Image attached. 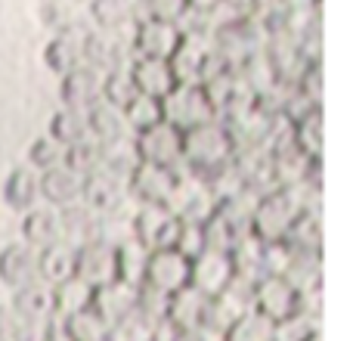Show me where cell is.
<instances>
[{
    "mask_svg": "<svg viewBox=\"0 0 353 341\" xmlns=\"http://www.w3.org/2000/svg\"><path fill=\"white\" fill-rule=\"evenodd\" d=\"M87 121H90V137H97L99 143H112L121 140V137H134L124 121V112L118 106H109L99 99L90 112H87Z\"/></svg>",
    "mask_w": 353,
    "mask_h": 341,
    "instance_id": "f546056e",
    "label": "cell"
},
{
    "mask_svg": "<svg viewBox=\"0 0 353 341\" xmlns=\"http://www.w3.org/2000/svg\"><path fill=\"white\" fill-rule=\"evenodd\" d=\"M288 242L298 251H316L323 255V226H319V214H301L298 224L288 233Z\"/></svg>",
    "mask_w": 353,
    "mask_h": 341,
    "instance_id": "ee69618b",
    "label": "cell"
},
{
    "mask_svg": "<svg viewBox=\"0 0 353 341\" xmlns=\"http://www.w3.org/2000/svg\"><path fill=\"white\" fill-rule=\"evenodd\" d=\"M180 220L168 205H137L134 211V236L137 242H143L149 251L171 249Z\"/></svg>",
    "mask_w": 353,
    "mask_h": 341,
    "instance_id": "ba28073f",
    "label": "cell"
},
{
    "mask_svg": "<svg viewBox=\"0 0 353 341\" xmlns=\"http://www.w3.org/2000/svg\"><path fill=\"white\" fill-rule=\"evenodd\" d=\"M134 97H137V87H134V78H130V68H115V72L103 75V103L124 109Z\"/></svg>",
    "mask_w": 353,
    "mask_h": 341,
    "instance_id": "7bdbcfd3",
    "label": "cell"
},
{
    "mask_svg": "<svg viewBox=\"0 0 353 341\" xmlns=\"http://www.w3.org/2000/svg\"><path fill=\"white\" fill-rule=\"evenodd\" d=\"M59 97H62V106L90 112L93 106L103 99V72L93 68L90 62L65 72L62 75V84H59Z\"/></svg>",
    "mask_w": 353,
    "mask_h": 341,
    "instance_id": "2e32d148",
    "label": "cell"
},
{
    "mask_svg": "<svg viewBox=\"0 0 353 341\" xmlns=\"http://www.w3.org/2000/svg\"><path fill=\"white\" fill-rule=\"evenodd\" d=\"M90 304L97 307L105 323L115 326L137 311V286H130V282H124V280H112V282H105V286L93 289Z\"/></svg>",
    "mask_w": 353,
    "mask_h": 341,
    "instance_id": "d6986e66",
    "label": "cell"
},
{
    "mask_svg": "<svg viewBox=\"0 0 353 341\" xmlns=\"http://www.w3.org/2000/svg\"><path fill=\"white\" fill-rule=\"evenodd\" d=\"M294 146L313 159H323V109H313L294 121Z\"/></svg>",
    "mask_w": 353,
    "mask_h": 341,
    "instance_id": "74e56055",
    "label": "cell"
},
{
    "mask_svg": "<svg viewBox=\"0 0 353 341\" xmlns=\"http://www.w3.org/2000/svg\"><path fill=\"white\" fill-rule=\"evenodd\" d=\"M56 214H59V230H62V239H65L68 245H84L90 242V239H97V224H99V211L97 208H90L84 199H74L68 202V205L56 208Z\"/></svg>",
    "mask_w": 353,
    "mask_h": 341,
    "instance_id": "ffe728a7",
    "label": "cell"
},
{
    "mask_svg": "<svg viewBox=\"0 0 353 341\" xmlns=\"http://www.w3.org/2000/svg\"><path fill=\"white\" fill-rule=\"evenodd\" d=\"M37 276V251L25 242H12L6 249H0V282L6 289H19Z\"/></svg>",
    "mask_w": 353,
    "mask_h": 341,
    "instance_id": "603a6c76",
    "label": "cell"
},
{
    "mask_svg": "<svg viewBox=\"0 0 353 341\" xmlns=\"http://www.w3.org/2000/svg\"><path fill=\"white\" fill-rule=\"evenodd\" d=\"M0 341H19V317L12 307L0 304Z\"/></svg>",
    "mask_w": 353,
    "mask_h": 341,
    "instance_id": "681fc988",
    "label": "cell"
},
{
    "mask_svg": "<svg viewBox=\"0 0 353 341\" xmlns=\"http://www.w3.org/2000/svg\"><path fill=\"white\" fill-rule=\"evenodd\" d=\"M205 311H208V295H201L199 289H192V286H183L168 298L165 320L174 329H192V326H201Z\"/></svg>",
    "mask_w": 353,
    "mask_h": 341,
    "instance_id": "4316f807",
    "label": "cell"
},
{
    "mask_svg": "<svg viewBox=\"0 0 353 341\" xmlns=\"http://www.w3.org/2000/svg\"><path fill=\"white\" fill-rule=\"evenodd\" d=\"M97 239L105 245H112V249H121L124 242L137 239L134 236V211H130V208H118V211L99 214Z\"/></svg>",
    "mask_w": 353,
    "mask_h": 341,
    "instance_id": "e575fe53",
    "label": "cell"
},
{
    "mask_svg": "<svg viewBox=\"0 0 353 341\" xmlns=\"http://www.w3.org/2000/svg\"><path fill=\"white\" fill-rule=\"evenodd\" d=\"M149 286L161 289V292L174 295L176 289L189 286V257L180 255L174 249H159V251H149V264H146V280Z\"/></svg>",
    "mask_w": 353,
    "mask_h": 341,
    "instance_id": "e0dca14e",
    "label": "cell"
},
{
    "mask_svg": "<svg viewBox=\"0 0 353 341\" xmlns=\"http://www.w3.org/2000/svg\"><path fill=\"white\" fill-rule=\"evenodd\" d=\"M81 189H84V174L68 168L65 162L41 174V202H47L50 208H62L81 199Z\"/></svg>",
    "mask_w": 353,
    "mask_h": 341,
    "instance_id": "7402d4cb",
    "label": "cell"
},
{
    "mask_svg": "<svg viewBox=\"0 0 353 341\" xmlns=\"http://www.w3.org/2000/svg\"><path fill=\"white\" fill-rule=\"evenodd\" d=\"M186 10V0H140V16L165 19V22H180V16Z\"/></svg>",
    "mask_w": 353,
    "mask_h": 341,
    "instance_id": "c3c4849f",
    "label": "cell"
},
{
    "mask_svg": "<svg viewBox=\"0 0 353 341\" xmlns=\"http://www.w3.org/2000/svg\"><path fill=\"white\" fill-rule=\"evenodd\" d=\"M232 276H236V267H232L230 251L205 249L201 255H195L192 261H189V286L199 289L208 298L223 292Z\"/></svg>",
    "mask_w": 353,
    "mask_h": 341,
    "instance_id": "8fae6325",
    "label": "cell"
},
{
    "mask_svg": "<svg viewBox=\"0 0 353 341\" xmlns=\"http://www.w3.org/2000/svg\"><path fill=\"white\" fill-rule=\"evenodd\" d=\"M90 301H93V286H87L78 276H68V280L53 286V320H65L68 313L87 307Z\"/></svg>",
    "mask_w": 353,
    "mask_h": 341,
    "instance_id": "d6a6232c",
    "label": "cell"
},
{
    "mask_svg": "<svg viewBox=\"0 0 353 341\" xmlns=\"http://www.w3.org/2000/svg\"><path fill=\"white\" fill-rule=\"evenodd\" d=\"M174 249L180 255H186L192 261L195 255L205 251V230L201 224H189V220H180V230H176V239H174Z\"/></svg>",
    "mask_w": 353,
    "mask_h": 341,
    "instance_id": "7dc6e473",
    "label": "cell"
},
{
    "mask_svg": "<svg viewBox=\"0 0 353 341\" xmlns=\"http://www.w3.org/2000/svg\"><path fill=\"white\" fill-rule=\"evenodd\" d=\"M74 276L84 280L87 286L99 289L105 282L118 280V257L115 249L99 239H90V242L78 245V257H74Z\"/></svg>",
    "mask_w": 353,
    "mask_h": 341,
    "instance_id": "9a60e30c",
    "label": "cell"
},
{
    "mask_svg": "<svg viewBox=\"0 0 353 341\" xmlns=\"http://www.w3.org/2000/svg\"><path fill=\"white\" fill-rule=\"evenodd\" d=\"M140 165L137 159V146H134V137H121V140H112L103 143V165L105 170H115L121 177H130V170Z\"/></svg>",
    "mask_w": 353,
    "mask_h": 341,
    "instance_id": "ab89813d",
    "label": "cell"
},
{
    "mask_svg": "<svg viewBox=\"0 0 353 341\" xmlns=\"http://www.w3.org/2000/svg\"><path fill=\"white\" fill-rule=\"evenodd\" d=\"M134 146H137V159L140 162L176 168L180 165V153H183V130H176L174 124H168L165 118H161V121L137 130Z\"/></svg>",
    "mask_w": 353,
    "mask_h": 341,
    "instance_id": "52a82bcc",
    "label": "cell"
},
{
    "mask_svg": "<svg viewBox=\"0 0 353 341\" xmlns=\"http://www.w3.org/2000/svg\"><path fill=\"white\" fill-rule=\"evenodd\" d=\"M165 205L176 214V220L205 224L214 214V208H217V199H214L211 186L205 183V177L176 165V183L171 189V199H168Z\"/></svg>",
    "mask_w": 353,
    "mask_h": 341,
    "instance_id": "277c9868",
    "label": "cell"
},
{
    "mask_svg": "<svg viewBox=\"0 0 353 341\" xmlns=\"http://www.w3.org/2000/svg\"><path fill=\"white\" fill-rule=\"evenodd\" d=\"M134 25L130 28H97L87 35L84 59L99 72H115V68H130L134 62Z\"/></svg>",
    "mask_w": 353,
    "mask_h": 341,
    "instance_id": "8992f818",
    "label": "cell"
},
{
    "mask_svg": "<svg viewBox=\"0 0 353 341\" xmlns=\"http://www.w3.org/2000/svg\"><path fill=\"white\" fill-rule=\"evenodd\" d=\"M19 230H22V242L31 245L34 251L47 249V245H53V242L62 239L56 208L34 205V208H28V211H22V224H19Z\"/></svg>",
    "mask_w": 353,
    "mask_h": 341,
    "instance_id": "d4e9b609",
    "label": "cell"
},
{
    "mask_svg": "<svg viewBox=\"0 0 353 341\" xmlns=\"http://www.w3.org/2000/svg\"><path fill=\"white\" fill-rule=\"evenodd\" d=\"M62 162H65V146H62L59 140H53L50 134L37 137V140L28 146V153H25V165L31 170H37V174L62 165Z\"/></svg>",
    "mask_w": 353,
    "mask_h": 341,
    "instance_id": "f35d334b",
    "label": "cell"
},
{
    "mask_svg": "<svg viewBox=\"0 0 353 341\" xmlns=\"http://www.w3.org/2000/svg\"><path fill=\"white\" fill-rule=\"evenodd\" d=\"M12 313L19 320H50L53 317V286L43 280H31L12 289Z\"/></svg>",
    "mask_w": 353,
    "mask_h": 341,
    "instance_id": "484cf974",
    "label": "cell"
},
{
    "mask_svg": "<svg viewBox=\"0 0 353 341\" xmlns=\"http://www.w3.org/2000/svg\"><path fill=\"white\" fill-rule=\"evenodd\" d=\"M270 165H273L276 186H298V183H307V180L319 183V159L307 155L304 149H298V146L273 153L270 155Z\"/></svg>",
    "mask_w": 353,
    "mask_h": 341,
    "instance_id": "ac0fdd59",
    "label": "cell"
},
{
    "mask_svg": "<svg viewBox=\"0 0 353 341\" xmlns=\"http://www.w3.org/2000/svg\"><path fill=\"white\" fill-rule=\"evenodd\" d=\"M72 6H90V0H68Z\"/></svg>",
    "mask_w": 353,
    "mask_h": 341,
    "instance_id": "db71d44e",
    "label": "cell"
},
{
    "mask_svg": "<svg viewBox=\"0 0 353 341\" xmlns=\"http://www.w3.org/2000/svg\"><path fill=\"white\" fill-rule=\"evenodd\" d=\"M298 298H301V292L285 276L267 273L254 282V311L263 313L267 320H273V323L298 313Z\"/></svg>",
    "mask_w": 353,
    "mask_h": 341,
    "instance_id": "7c38bea8",
    "label": "cell"
},
{
    "mask_svg": "<svg viewBox=\"0 0 353 341\" xmlns=\"http://www.w3.org/2000/svg\"><path fill=\"white\" fill-rule=\"evenodd\" d=\"M47 134L53 140H59L62 146H72V143L84 140L90 134V121H87V112L81 109H72V106H62L50 115V124H47Z\"/></svg>",
    "mask_w": 353,
    "mask_h": 341,
    "instance_id": "1f68e13d",
    "label": "cell"
},
{
    "mask_svg": "<svg viewBox=\"0 0 353 341\" xmlns=\"http://www.w3.org/2000/svg\"><path fill=\"white\" fill-rule=\"evenodd\" d=\"M121 112H124V121H128L130 134H137V130H143V128H149V124L161 121V99L146 97V93H137V97L130 99Z\"/></svg>",
    "mask_w": 353,
    "mask_h": 341,
    "instance_id": "b9f144b4",
    "label": "cell"
},
{
    "mask_svg": "<svg viewBox=\"0 0 353 341\" xmlns=\"http://www.w3.org/2000/svg\"><path fill=\"white\" fill-rule=\"evenodd\" d=\"M97 28H130L140 19V0H90Z\"/></svg>",
    "mask_w": 353,
    "mask_h": 341,
    "instance_id": "4dcf8cb0",
    "label": "cell"
},
{
    "mask_svg": "<svg viewBox=\"0 0 353 341\" xmlns=\"http://www.w3.org/2000/svg\"><path fill=\"white\" fill-rule=\"evenodd\" d=\"M59 323H62V329L72 335V341H105L109 338V329H112V326L99 317V311L93 304L68 313V317L59 320Z\"/></svg>",
    "mask_w": 353,
    "mask_h": 341,
    "instance_id": "836d02e7",
    "label": "cell"
},
{
    "mask_svg": "<svg viewBox=\"0 0 353 341\" xmlns=\"http://www.w3.org/2000/svg\"><path fill=\"white\" fill-rule=\"evenodd\" d=\"M319 332V320L307 317V313H292V317L273 323V341H307Z\"/></svg>",
    "mask_w": 353,
    "mask_h": 341,
    "instance_id": "f6af8a7d",
    "label": "cell"
},
{
    "mask_svg": "<svg viewBox=\"0 0 353 341\" xmlns=\"http://www.w3.org/2000/svg\"><path fill=\"white\" fill-rule=\"evenodd\" d=\"M189 3V10H199V12H205V10H211V6H217L220 0H186Z\"/></svg>",
    "mask_w": 353,
    "mask_h": 341,
    "instance_id": "f5cc1de1",
    "label": "cell"
},
{
    "mask_svg": "<svg viewBox=\"0 0 353 341\" xmlns=\"http://www.w3.org/2000/svg\"><path fill=\"white\" fill-rule=\"evenodd\" d=\"M223 341H273V320H267L257 311H248L226 329Z\"/></svg>",
    "mask_w": 353,
    "mask_h": 341,
    "instance_id": "8d00e7d4",
    "label": "cell"
},
{
    "mask_svg": "<svg viewBox=\"0 0 353 341\" xmlns=\"http://www.w3.org/2000/svg\"><path fill=\"white\" fill-rule=\"evenodd\" d=\"M37 16H41V25L50 31V35H56V31H62V28L78 22V16H74L68 0H41Z\"/></svg>",
    "mask_w": 353,
    "mask_h": 341,
    "instance_id": "bcb514c9",
    "label": "cell"
},
{
    "mask_svg": "<svg viewBox=\"0 0 353 341\" xmlns=\"http://www.w3.org/2000/svg\"><path fill=\"white\" fill-rule=\"evenodd\" d=\"M301 214H304V208H301V199L294 195V189L273 186L267 193H261V199H257L251 233L261 242H279V239H288V233L298 224Z\"/></svg>",
    "mask_w": 353,
    "mask_h": 341,
    "instance_id": "7a4b0ae2",
    "label": "cell"
},
{
    "mask_svg": "<svg viewBox=\"0 0 353 341\" xmlns=\"http://www.w3.org/2000/svg\"><path fill=\"white\" fill-rule=\"evenodd\" d=\"M130 35H134V53L152 56V59H171L183 37L176 22H165V19H152V16L137 19Z\"/></svg>",
    "mask_w": 353,
    "mask_h": 341,
    "instance_id": "30bf717a",
    "label": "cell"
},
{
    "mask_svg": "<svg viewBox=\"0 0 353 341\" xmlns=\"http://www.w3.org/2000/svg\"><path fill=\"white\" fill-rule=\"evenodd\" d=\"M87 35H90V31H87L81 22H74V25H68V28L56 31V35L47 41V47H43V62H47L50 72H56L62 78L65 72L84 66V62H87L84 59Z\"/></svg>",
    "mask_w": 353,
    "mask_h": 341,
    "instance_id": "4fadbf2b",
    "label": "cell"
},
{
    "mask_svg": "<svg viewBox=\"0 0 353 341\" xmlns=\"http://www.w3.org/2000/svg\"><path fill=\"white\" fill-rule=\"evenodd\" d=\"M0 195H3L10 211H16V214L28 211V208H34L37 202H41V174L31 170L28 165L12 168L10 174H6Z\"/></svg>",
    "mask_w": 353,
    "mask_h": 341,
    "instance_id": "cb8c5ba5",
    "label": "cell"
},
{
    "mask_svg": "<svg viewBox=\"0 0 353 341\" xmlns=\"http://www.w3.org/2000/svg\"><path fill=\"white\" fill-rule=\"evenodd\" d=\"M118 257V280L130 282V286H140L146 280V264H149V249L137 239L124 242L121 249H115Z\"/></svg>",
    "mask_w": 353,
    "mask_h": 341,
    "instance_id": "d590c367",
    "label": "cell"
},
{
    "mask_svg": "<svg viewBox=\"0 0 353 341\" xmlns=\"http://www.w3.org/2000/svg\"><path fill=\"white\" fill-rule=\"evenodd\" d=\"M236 153L230 130L220 118H211L205 124L183 130V153H180V168L195 170V174H208V170L226 165Z\"/></svg>",
    "mask_w": 353,
    "mask_h": 341,
    "instance_id": "6da1fadb",
    "label": "cell"
},
{
    "mask_svg": "<svg viewBox=\"0 0 353 341\" xmlns=\"http://www.w3.org/2000/svg\"><path fill=\"white\" fill-rule=\"evenodd\" d=\"M257 199H261V193L242 186V189H236V193H230L226 199H220L214 211H217L220 217L226 220V224L236 226L239 233H251V217H254Z\"/></svg>",
    "mask_w": 353,
    "mask_h": 341,
    "instance_id": "f1b7e54d",
    "label": "cell"
},
{
    "mask_svg": "<svg viewBox=\"0 0 353 341\" xmlns=\"http://www.w3.org/2000/svg\"><path fill=\"white\" fill-rule=\"evenodd\" d=\"M285 10H310V6H316L319 0H279Z\"/></svg>",
    "mask_w": 353,
    "mask_h": 341,
    "instance_id": "816d5d0a",
    "label": "cell"
},
{
    "mask_svg": "<svg viewBox=\"0 0 353 341\" xmlns=\"http://www.w3.org/2000/svg\"><path fill=\"white\" fill-rule=\"evenodd\" d=\"M174 183H176V168L149 165V162H140L128 177L130 195H134L137 205H165L171 199Z\"/></svg>",
    "mask_w": 353,
    "mask_h": 341,
    "instance_id": "5bb4252c",
    "label": "cell"
},
{
    "mask_svg": "<svg viewBox=\"0 0 353 341\" xmlns=\"http://www.w3.org/2000/svg\"><path fill=\"white\" fill-rule=\"evenodd\" d=\"M81 199H84L90 208H97L99 214H105V211H118V208H130L134 195H130L128 177L115 174V170L97 168L93 174L84 177Z\"/></svg>",
    "mask_w": 353,
    "mask_h": 341,
    "instance_id": "9c48e42d",
    "label": "cell"
},
{
    "mask_svg": "<svg viewBox=\"0 0 353 341\" xmlns=\"http://www.w3.org/2000/svg\"><path fill=\"white\" fill-rule=\"evenodd\" d=\"M168 62H171L176 84H205L220 68H230L223 66V59L214 50L211 31H189V35H183L180 47L174 50V56Z\"/></svg>",
    "mask_w": 353,
    "mask_h": 341,
    "instance_id": "3957f363",
    "label": "cell"
},
{
    "mask_svg": "<svg viewBox=\"0 0 353 341\" xmlns=\"http://www.w3.org/2000/svg\"><path fill=\"white\" fill-rule=\"evenodd\" d=\"M74 257H78V249L68 245L65 239H59V242L37 251V276L50 286H56V282L74 276Z\"/></svg>",
    "mask_w": 353,
    "mask_h": 341,
    "instance_id": "83f0119b",
    "label": "cell"
},
{
    "mask_svg": "<svg viewBox=\"0 0 353 341\" xmlns=\"http://www.w3.org/2000/svg\"><path fill=\"white\" fill-rule=\"evenodd\" d=\"M41 341H72V335H68V332L62 329L59 320H53V323L47 326V332H43V338H41Z\"/></svg>",
    "mask_w": 353,
    "mask_h": 341,
    "instance_id": "f907efd6",
    "label": "cell"
},
{
    "mask_svg": "<svg viewBox=\"0 0 353 341\" xmlns=\"http://www.w3.org/2000/svg\"><path fill=\"white\" fill-rule=\"evenodd\" d=\"M161 118L168 124H174L176 130H189L195 124H205L211 118H217V112H214L201 84H174L161 97Z\"/></svg>",
    "mask_w": 353,
    "mask_h": 341,
    "instance_id": "5b68a950",
    "label": "cell"
},
{
    "mask_svg": "<svg viewBox=\"0 0 353 341\" xmlns=\"http://www.w3.org/2000/svg\"><path fill=\"white\" fill-rule=\"evenodd\" d=\"M130 78H134L137 93H146V97H155V99H161L176 84L171 62L152 59V56H134V62H130Z\"/></svg>",
    "mask_w": 353,
    "mask_h": 341,
    "instance_id": "44dd1931",
    "label": "cell"
},
{
    "mask_svg": "<svg viewBox=\"0 0 353 341\" xmlns=\"http://www.w3.org/2000/svg\"><path fill=\"white\" fill-rule=\"evenodd\" d=\"M65 165L74 168L78 174H93L99 165H103V143L97 140V137L87 134L84 140L72 143V146H65Z\"/></svg>",
    "mask_w": 353,
    "mask_h": 341,
    "instance_id": "60d3db41",
    "label": "cell"
}]
</instances>
